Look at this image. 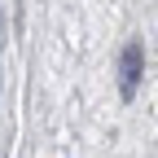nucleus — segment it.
<instances>
[{"label": "nucleus", "mask_w": 158, "mask_h": 158, "mask_svg": "<svg viewBox=\"0 0 158 158\" xmlns=\"http://www.w3.org/2000/svg\"><path fill=\"white\" fill-rule=\"evenodd\" d=\"M136 84H141V44H127L123 57H118V88H123V97H136Z\"/></svg>", "instance_id": "f257e3e1"}]
</instances>
